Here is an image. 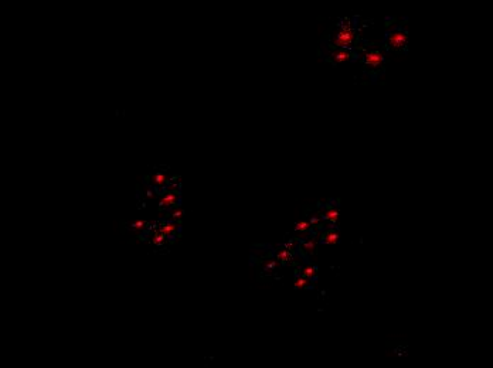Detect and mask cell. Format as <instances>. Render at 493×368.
<instances>
[{
    "label": "cell",
    "mask_w": 493,
    "mask_h": 368,
    "mask_svg": "<svg viewBox=\"0 0 493 368\" xmlns=\"http://www.w3.org/2000/svg\"><path fill=\"white\" fill-rule=\"evenodd\" d=\"M354 40H356V30L353 24L349 21V23H343L339 26V29L332 37V46L334 48H349L353 46Z\"/></svg>",
    "instance_id": "cell-1"
},
{
    "label": "cell",
    "mask_w": 493,
    "mask_h": 368,
    "mask_svg": "<svg viewBox=\"0 0 493 368\" xmlns=\"http://www.w3.org/2000/svg\"><path fill=\"white\" fill-rule=\"evenodd\" d=\"M407 43H408V36H407V31H404L401 29H396L393 31L388 33L387 36V47L390 50H394V51H402L405 50L407 47Z\"/></svg>",
    "instance_id": "cell-2"
},
{
    "label": "cell",
    "mask_w": 493,
    "mask_h": 368,
    "mask_svg": "<svg viewBox=\"0 0 493 368\" xmlns=\"http://www.w3.org/2000/svg\"><path fill=\"white\" fill-rule=\"evenodd\" d=\"M384 64V54L380 50H368L365 54V67L370 71H379Z\"/></svg>",
    "instance_id": "cell-3"
},
{
    "label": "cell",
    "mask_w": 493,
    "mask_h": 368,
    "mask_svg": "<svg viewBox=\"0 0 493 368\" xmlns=\"http://www.w3.org/2000/svg\"><path fill=\"white\" fill-rule=\"evenodd\" d=\"M353 51L350 48H334L330 54V60L333 64H342L350 61L353 58Z\"/></svg>",
    "instance_id": "cell-4"
},
{
    "label": "cell",
    "mask_w": 493,
    "mask_h": 368,
    "mask_svg": "<svg viewBox=\"0 0 493 368\" xmlns=\"http://www.w3.org/2000/svg\"><path fill=\"white\" fill-rule=\"evenodd\" d=\"M337 239H339V235H337V234H326L323 241L328 242V244H334V242H337Z\"/></svg>",
    "instance_id": "cell-5"
},
{
    "label": "cell",
    "mask_w": 493,
    "mask_h": 368,
    "mask_svg": "<svg viewBox=\"0 0 493 368\" xmlns=\"http://www.w3.org/2000/svg\"><path fill=\"white\" fill-rule=\"evenodd\" d=\"M325 217H326L328 220L336 221L337 220V217H339V213H337V211H334V210H332V211H328V213L325 214Z\"/></svg>",
    "instance_id": "cell-6"
},
{
    "label": "cell",
    "mask_w": 493,
    "mask_h": 368,
    "mask_svg": "<svg viewBox=\"0 0 493 368\" xmlns=\"http://www.w3.org/2000/svg\"><path fill=\"white\" fill-rule=\"evenodd\" d=\"M173 228H175L173 225H166V227H163V228H162V232H163V234H169V232H172V231H173Z\"/></svg>",
    "instance_id": "cell-7"
},
{
    "label": "cell",
    "mask_w": 493,
    "mask_h": 368,
    "mask_svg": "<svg viewBox=\"0 0 493 368\" xmlns=\"http://www.w3.org/2000/svg\"><path fill=\"white\" fill-rule=\"evenodd\" d=\"M303 275L313 276L315 275V269H311V268H306V269H303Z\"/></svg>",
    "instance_id": "cell-8"
},
{
    "label": "cell",
    "mask_w": 493,
    "mask_h": 368,
    "mask_svg": "<svg viewBox=\"0 0 493 368\" xmlns=\"http://www.w3.org/2000/svg\"><path fill=\"white\" fill-rule=\"evenodd\" d=\"M305 283H306L305 279H298V280H296V286H303Z\"/></svg>",
    "instance_id": "cell-9"
},
{
    "label": "cell",
    "mask_w": 493,
    "mask_h": 368,
    "mask_svg": "<svg viewBox=\"0 0 493 368\" xmlns=\"http://www.w3.org/2000/svg\"><path fill=\"white\" fill-rule=\"evenodd\" d=\"M306 227H308V224H306V222H301V224H298V228H299V230H306Z\"/></svg>",
    "instance_id": "cell-10"
}]
</instances>
